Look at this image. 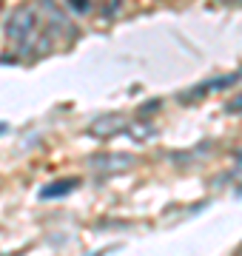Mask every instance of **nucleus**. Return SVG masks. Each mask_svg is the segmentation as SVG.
<instances>
[{"label":"nucleus","instance_id":"4","mask_svg":"<svg viewBox=\"0 0 242 256\" xmlns=\"http://www.w3.org/2000/svg\"><path fill=\"white\" fill-rule=\"evenodd\" d=\"M80 185V180L77 176H68V180H54V182H48L43 191H40V200H60V196H66V194H72Z\"/></svg>","mask_w":242,"mask_h":256},{"label":"nucleus","instance_id":"2","mask_svg":"<svg viewBox=\"0 0 242 256\" xmlns=\"http://www.w3.org/2000/svg\"><path fill=\"white\" fill-rule=\"evenodd\" d=\"M242 80V68L234 74H222V77H214V80L208 82H200V86H194V88H188L186 94H177L182 102H191V100H200V97H208L211 92H225V88H231V86H236V82Z\"/></svg>","mask_w":242,"mask_h":256},{"label":"nucleus","instance_id":"7","mask_svg":"<svg viewBox=\"0 0 242 256\" xmlns=\"http://www.w3.org/2000/svg\"><path fill=\"white\" fill-rule=\"evenodd\" d=\"M3 131H6V122H0V134H3Z\"/></svg>","mask_w":242,"mask_h":256},{"label":"nucleus","instance_id":"8","mask_svg":"<svg viewBox=\"0 0 242 256\" xmlns=\"http://www.w3.org/2000/svg\"><path fill=\"white\" fill-rule=\"evenodd\" d=\"M240 162H242V156H240Z\"/></svg>","mask_w":242,"mask_h":256},{"label":"nucleus","instance_id":"6","mask_svg":"<svg viewBox=\"0 0 242 256\" xmlns=\"http://www.w3.org/2000/svg\"><path fill=\"white\" fill-rule=\"evenodd\" d=\"M225 111H242V97H234V100L225 106Z\"/></svg>","mask_w":242,"mask_h":256},{"label":"nucleus","instance_id":"5","mask_svg":"<svg viewBox=\"0 0 242 256\" xmlns=\"http://www.w3.org/2000/svg\"><path fill=\"white\" fill-rule=\"evenodd\" d=\"M68 3H72V9L74 12H88V6H92L88 0H68Z\"/></svg>","mask_w":242,"mask_h":256},{"label":"nucleus","instance_id":"1","mask_svg":"<svg viewBox=\"0 0 242 256\" xmlns=\"http://www.w3.org/2000/svg\"><path fill=\"white\" fill-rule=\"evenodd\" d=\"M34 28H38V18H34L32 6H18L6 20V37L14 46H26L32 34H34Z\"/></svg>","mask_w":242,"mask_h":256},{"label":"nucleus","instance_id":"3","mask_svg":"<svg viewBox=\"0 0 242 256\" xmlns=\"http://www.w3.org/2000/svg\"><path fill=\"white\" fill-rule=\"evenodd\" d=\"M122 131H126V117H120V114H102L88 126V134L97 140H112Z\"/></svg>","mask_w":242,"mask_h":256}]
</instances>
